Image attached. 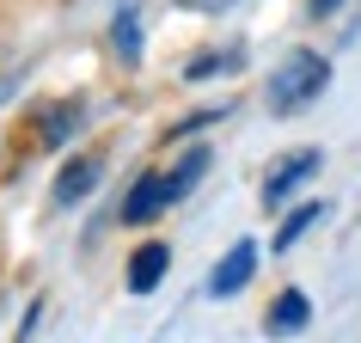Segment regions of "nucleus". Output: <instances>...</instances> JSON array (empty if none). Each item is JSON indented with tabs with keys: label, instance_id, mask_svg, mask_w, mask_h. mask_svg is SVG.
Masks as SVG:
<instances>
[{
	"label": "nucleus",
	"instance_id": "nucleus-1",
	"mask_svg": "<svg viewBox=\"0 0 361 343\" xmlns=\"http://www.w3.org/2000/svg\"><path fill=\"white\" fill-rule=\"evenodd\" d=\"M331 86V56H319V49H294V56L269 74V111L276 116H294V111H306L312 98Z\"/></svg>",
	"mask_w": 361,
	"mask_h": 343
},
{
	"label": "nucleus",
	"instance_id": "nucleus-2",
	"mask_svg": "<svg viewBox=\"0 0 361 343\" xmlns=\"http://www.w3.org/2000/svg\"><path fill=\"white\" fill-rule=\"evenodd\" d=\"M159 209H171L166 178H159V172H141V178L129 184V196H123V227H147Z\"/></svg>",
	"mask_w": 361,
	"mask_h": 343
},
{
	"label": "nucleus",
	"instance_id": "nucleus-3",
	"mask_svg": "<svg viewBox=\"0 0 361 343\" xmlns=\"http://www.w3.org/2000/svg\"><path fill=\"white\" fill-rule=\"evenodd\" d=\"M312 172H319V148H300V153H288V160H276V166H269V178H264V203L276 209L282 196L300 191Z\"/></svg>",
	"mask_w": 361,
	"mask_h": 343
},
{
	"label": "nucleus",
	"instance_id": "nucleus-4",
	"mask_svg": "<svg viewBox=\"0 0 361 343\" xmlns=\"http://www.w3.org/2000/svg\"><path fill=\"white\" fill-rule=\"evenodd\" d=\"M251 270H257V246H251V239H239V246H233L227 258L214 264V276H209V294H214V301L239 294V288L251 282Z\"/></svg>",
	"mask_w": 361,
	"mask_h": 343
},
{
	"label": "nucleus",
	"instance_id": "nucleus-5",
	"mask_svg": "<svg viewBox=\"0 0 361 343\" xmlns=\"http://www.w3.org/2000/svg\"><path fill=\"white\" fill-rule=\"evenodd\" d=\"M80 116H86V98H56V104H43L37 111V148H61V141L80 129Z\"/></svg>",
	"mask_w": 361,
	"mask_h": 343
},
{
	"label": "nucleus",
	"instance_id": "nucleus-6",
	"mask_svg": "<svg viewBox=\"0 0 361 343\" xmlns=\"http://www.w3.org/2000/svg\"><path fill=\"white\" fill-rule=\"evenodd\" d=\"M166 264H171V246L166 239H147V246L129 258V294H153L166 282Z\"/></svg>",
	"mask_w": 361,
	"mask_h": 343
},
{
	"label": "nucleus",
	"instance_id": "nucleus-7",
	"mask_svg": "<svg viewBox=\"0 0 361 343\" xmlns=\"http://www.w3.org/2000/svg\"><path fill=\"white\" fill-rule=\"evenodd\" d=\"M306 319H312V301H306L300 288H282V294L269 301L264 331H269V337H294V331H306Z\"/></svg>",
	"mask_w": 361,
	"mask_h": 343
},
{
	"label": "nucleus",
	"instance_id": "nucleus-8",
	"mask_svg": "<svg viewBox=\"0 0 361 343\" xmlns=\"http://www.w3.org/2000/svg\"><path fill=\"white\" fill-rule=\"evenodd\" d=\"M92 191H98V160H92V153L68 160V166H61V178H56V203H61V209H74L80 196H92Z\"/></svg>",
	"mask_w": 361,
	"mask_h": 343
},
{
	"label": "nucleus",
	"instance_id": "nucleus-9",
	"mask_svg": "<svg viewBox=\"0 0 361 343\" xmlns=\"http://www.w3.org/2000/svg\"><path fill=\"white\" fill-rule=\"evenodd\" d=\"M111 49L123 61H141V13H135V0H123L111 19Z\"/></svg>",
	"mask_w": 361,
	"mask_h": 343
},
{
	"label": "nucleus",
	"instance_id": "nucleus-10",
	"mask_svg": "<svg viewBox=\"0 0 361 343\" xmlns=\"http://www.w3.org/2000/svg\"><path fill=\"white\" fill-rule=\"evenodd\" d=\"M239 61H245V49H239V43H227V49H202V56H190L184 80H221V74H233Z\"/></svg>",
	"mask_w": 361,
	"mask_h": 343
},
{
	"label": "nucleus",
	"instance_id": "nucleus-11",
	"mask_svg": "<svg viewBox=\"0 0 361 343\" xmlns=\"http://www.w3.org/2000/svg\"><path fill=\"white\" fill-rule=\"evenodd\" d=\"M202 172H209V148H190L184 160H178V166L166 172V191H171V203H178V196H190L196 184H202Z\"/></svg>",
	"mask_w": 361,
	"mask_h": 343
},
{
	"label": "nucleus",
	"instance_id": "nucleus-12",
	"mask_svg": "<svg viewBox=\"0 0 361 343\" xmlns=\"http://www.w3.org/2000/svg\"><path fill=\"white\" fill-rule=\"evenodd\" d=\"M312 221H324V203H300V209L288 215L282 227H276V251H288V246H294V239H300L306 227H312Z\"/></svg>",
	"mask_w": 361,
	"mask_h": 343
},
{
	"label": "nucleus",
	"instance_id": "nucleus-13",
	"mask_svg": "<svg viewBox=\"0 0 361 343\" xmlns=\"http://www.w3.org/2000/svg\"><path fill=\"white\" fill-rule=\"evenodd\" d=\"M337 6H343V0H312V19H331Z\"/></svg>",
	"mask_w": 361,
	"mask_h": 343
}]
</instances>
